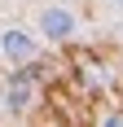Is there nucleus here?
Instances as JSON below:
<instances>
[{"label":"nucleus","instance_id":"obj_1","mask_svg":"<svg viewBox=\"0 0 123 127\" xmlns=\"http://www.w3.org/2000/svg\"><path fill=\"white\" fill-rule=\"evenodd\" d=\"M35 26H40V35H44V39L62 44V39H75V31H79V18H75L66 4H44Z\"/></svg>","mask_w":123,"mask_h":127},{"label":"nucleus","instance_id":"obj_2","mask_svg":"<svg viewBox=\"0 0 123 127\" xmlns=\"http://www.w3.org/2000/svg\"><path fill=\"white\" fill-rule=\"evenodd\" d=\"M0 53H4L9 62H18V66H31L35 53H40V39L31 35V31H22V26H4V31H0Z\"/></svg>","mask_w":123,"mask_h":127},{"label":"nucleus","instance_id":"obj_3","mask_svg":"<svg viewBox=\"0 0 123 127\" xmlns=\"http://www.w3.org/2000/svg\"><path fill=\"white\" fill-rule=\"evenodd\" d=\"M31 96H35V75H31V66H18L4 83V105L13 114H22V110H31Z\"/></svg>","mask_w":123,"mask_h":127},{"label":"nucleus","instance_id":"obj_4","mask_svg":"<svg viewBox=\"0 0 123 127\" xmlns=\"http://www.w3.org/2000/svg\"><path fill=\"white\" fill-rule=\"evenodd\" d=\"M79 83H84L88 92H97V88L110 83V75H106V66H101V62H84V66H79Z\"/></svg>","mask_w":123,"mask_h":127},{"label":"nucleus","instance_id":"obj_5","mask_svg":"<svg viewBox=\"0 0 123 127\" xmlns=\"http://www.w3.org/2000/svg\"><path fill=\"white\" fill-rule=\"evenodd\" d=\"M101 127H123V110H114V114L101 118Z\"/></svg>","mask_w":123,"mask_h":127},{"label":"nucleus","instance_id":"obj_6","mask_svg":"<svg viewBox=\"0 0 123 127\" xmlns=\"http://www.w3.org/2000/svg\"><path fill=\"white\" fill-rule=\"evenodd\" d=\"M110 9H114V13H123V0H110Z\"/></svg>","mask_w":123,"mask_h":127}]
</instances>
